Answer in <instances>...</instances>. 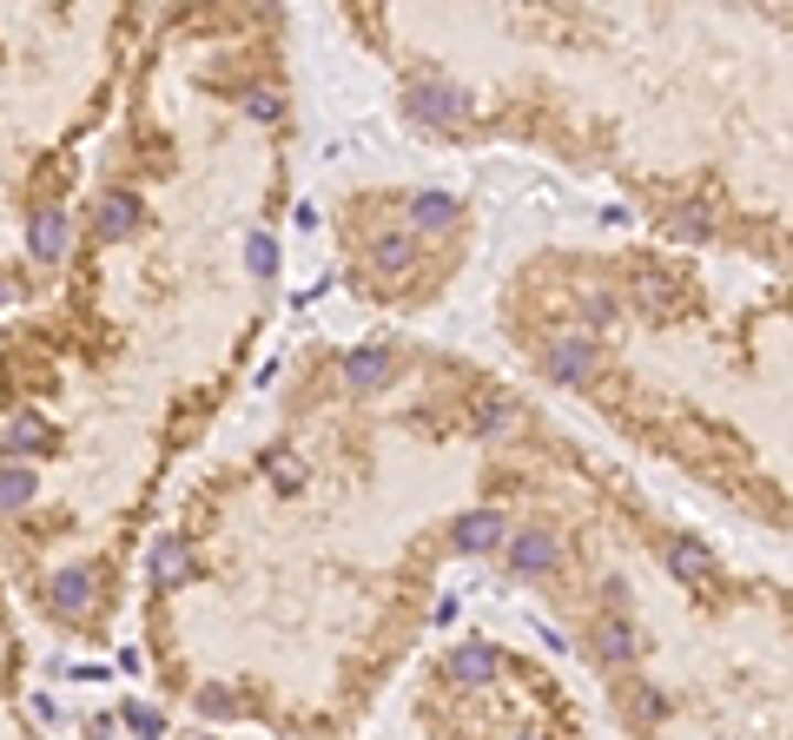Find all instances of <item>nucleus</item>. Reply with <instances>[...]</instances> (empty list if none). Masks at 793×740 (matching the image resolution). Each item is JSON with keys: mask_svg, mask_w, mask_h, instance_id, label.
I'll use <instances>...</instances> for the list:
<instances>
[{"mask_svg": "<svg viewBox=\"0 0 793 740\" xmlns=\"http://www.w3.org/2000/svg\"><path fill=\"white\" fill-rule=\"evenodd\" d=\"M404 112L424 119V126H457V119L470 112V93L450 86V79H410V86H404Z\"/></svg>", "mask_w": 793, "mask_h": 740, "instance_id": "1", "label": "nucleus"}, {"mask_svg": "<svg viewBox=\"0 0 793 740\" xmlns=\"http://www.w3.org/2000/svg\"><path fill=\"white\" fill-rule=\"evenodd\" d=\"M510 569H516V576H556V569H562V543H556L549 529H523V536L510 543Z\"/></svg>", "mask_w": 793, "mask_h": 740, "instance_id": "2", "label": "nucleus"}, {"mask_svg": "<svg viewBox=\"0 0 793 740\" xmlns=\"http://www.w3.org/2000/svg\"><path fill=\"white\" fill-rule=\"evenodd\" d=\"M496 668H503V655H496L490 642H463V648H450L443 682H457V688H483V682H496Z\"/></svg>", "mask_w": 793, "mask_h": 740, "instance_id": "3", "label": "nucleus"}, {"mask_svg": "<svg viewBox=\"0 0 793 740\" xmlns=\"http://www.w3.org/2000/svg\"><path fill=\"white\" fill-rule=\"evenodd\" d=\"M450 536H457V549L483 556V549H496V543H503V510H470V516H457V523H450Z\"/></svg>", "mask_w": 793, "mask_h": 740, "instance_id": "4", "label": "nucleus"}, {"mask_svg": "<svg viewBox=\"0 0 793 740\" xmlns=\"http://www.w3.org/2000/svg\"><path fill=\"white\" fill-rule=\"evenodd\" d=\"M390 371H397V357H390L384 344H364V351L344 357V384H351V390H377Z\"/></svg>", "mask_w": 793, "mask_h": 740, "instance_id": "5", "label": "nucleus"}, {"mask_svg": "<svg viewBox=\"0 0 793 740\" xmlns=\"http://www.w3.org/2000/svg\"><path fill=\"white\" fill-rule=\"evenodd\" d=\"M93 596H99V576H93L86 562L53 576V609H60V615H79V609H93Z\"/></svg>", "mask_w": 793, "mask_h": 740, "instance_id": "6", "label": "nucleus"}, {"mask_svg": "<svg viewBox=\"0 0 793 740\" xmlns=\"http://www.w3.org/2000/svg\"><path fill=\"white\" fill-rule=\"evenodd\" d=\"M589 371H596V344H582V337H556V344H549V377L582 384Z\"/></svg>", "mask_w": 793, "mask_h": 740, "instance_id": "7", "label": "nucleus"}, {"mask_svg": "<svg viewBox=\"0 0 793 740\" xmlns=\"http://www.w3.org/2000/svg\"><path fill=\"white\" fill-rule=\"evenodd\" d=\"M192 576V549H185V536H159L152 543V582L159 589H179Z\"/></svg>", "mask_w": 793, "mask_h": 740, "instance_id": "8", "label": "nucleus"}, {"mask_svg": "<svg viewBox=\"0 0 793 740\" xmlns=\"http://www.w3.org/2000/svg\"><path fill=\"white\" fill-rule=\"evenodd\" d=\"M668 569H675V576H682L688 589H701V582L715 576V556H708V549H701L695 536H675V543H668Z\"/></svg>", "mask_w": 793, "mask_h": 740, "instance_id": "9", "label": "nucleus"}, {"mask_svg": "<svg viewBox=\"0 0 793 740\" xmlns=\"http://www.w3.org/2000/svg\"><path fill=\"white\" fill-rule=\"evenodd\" d=\"M596 655H602L609 668H629V662L642 655V642H635V629H629L622 615H609V622L596 629Z\"/></svg>", "mask_w": 793, "mask_h": 740, "instance_id": "10", "label": "nucleus"}, {"mask_svg": "<svg viewBox=\"0 0 793 740\" xmlns=\"http://www.w3.org/2000/svg\"><path fill=\"white\" fill-rule=\"evenodd\" d=\"M26 251H33L40 265H53V258L66 251V212H40V218L26 225Z\"/></svg>", "mask_w": 793, "mask_h": 740, "instance_id": "11", "label": "nucleus"}, {"mask_svg": "<svg viewBox=\"0 0 793 740\" xmlns=\"http://www.w3.org/2000/svg\"><path fill=\"white\" fill-rule=\"evenodd\" d=\"M132 225H139V199H132L126 185L106 192V199H99V238H126Z\"/></svg>", "mask_w": 793, "mask_h": 740, "instance_id": "12", "label": "nucleus"}, {"mask_svg": "<svg viewBox=\"0 0 793 740\" xmlns=\"http://www.w3.org/2000/svg\"><path fill=\"white\" fill-rule=\"evenodd\" d=\"M371 265H377V271H384V278H404V271H410V265H417V245H410V238H404V232H384V238H377V245H371Z\"/></svg>", "mask_w": 793, "mask_h": 740, "instance_id": "13", "label": "nucleus"}, {"mask_svg": "<svg viewBox=\"0 0 793 740\" xmlns=\"http://www.w3.org/2000/svg\"><path fill=\"white\" fill-rule=\"evenodd\" d=\"M635 298H642V311H655V318L688 304V298H682V285H675V278H662V271H642V278H635Z\"/></svg>", "mask_w": 793, "mask_h": 740, "instance_id": "14", "label": "nucleus"}, {"mask_svg": "<svg viewBox=\"0 0 793 740\" xmlns=\"http://www.w3.org/2000/svg\"><path fill=\"white\" fill-rule=\"evenodd\" d=\"M516 417V404L503 397V390H476V404H470V423H476V437H503V423Z\"/></svg>", "mask_w": 793, "mask_h": 740, "instance_id": "15", "label": "nucleus"}, {"mask_svg": "<svg viewBox=\"0 0 793 740\" xmlns=\"http://www.w3.org/2000/svg\"><path fill=\"white\" fill-rule=\"evenodd\" d=\"M53 443V430L33 417V410H20L13 423H7V457H33V450H46Z\"/></svg>", "mask_w": 793, "mask_h": 740, "instance_id": "16", "label": "nucleus"}, {"mask_svg": "<svg viewBox=\"0 0 793 740\" xmlns=\"http://www.w3.org/2000/svg\"><path fill=\"white\" fill-rule=\"evenodd\" d=\"M33 490H40V483H33V470H20V463H7V470H0V510H26V503H33Z\"/></svg>", "mask_w": 793, "mask_h": 740, "instance_id": "17", "label": "nucleus"}, {"mask_svg": "<svg viewBox=\"0 0 793 740\" xmlns=\"http://www.w3.org/2000/svg\"><path fill=\"white\" fill-rule=\"evenodd\" d=\"M410 212H417V225H424V232H443V225L457 218V199H443V192H424Z\"/></svg>", "mask_w": 793, "mask_h": 740, "instance_id": "18", "label": "nucleus"}, {"mask_svg": "<svg viewBox=\"0 0 793 740\" xmlns=\"http://www.w3.org/2000/svg\"><path fill=\"white\" fill-rule=\"evenodd\" d=\"M615 318H622V298H615V291H582V324L609 331Z\"/></svg>", "mask_w": 793, "mask_h": 740, "instance_id": "19", "label": "nucleus"}, {"mask_svg": "<svg viewBox=\"0 0 793 740\" xmlns=\"http://www.w3.org/2000/svg\"><path fill=\"white\" fill-rule=\"evenodd\" d=\"M245 265H251L258 278H271V271H278V245H271L265 232H251V238H245Z\"/></svg>", "mask_w": 793, "mask_h": 740, "instance_id": "20", "label": "nucleus"}, {"mask_svg": "<svg viewBox=\"0 0 793 740\" xmlns=\"http://www.w3.org/2000/svg\"><path fill=\"white\" fill-rule=\"evenodd\" d=\"M238 106H245L251 119H278V93H271V86H245V93H238Z\"/></svg>", "mask_w": 793, "mask_h": 740, "instance_id": "21", "label": "nucleus"}, {"mask_svg": "<svg viewBox=\"0 0 793 740\" xmlns=\"http://www.w3.org/2000/svg\"><path fill=\"white\" fill-rule=\"evenodd\" d=\"M668 225H675L682 238H708V205H682V212H675Z\"/></svg>", "mask_w": 793, "mask_h": 740, "instance_id": "22", "label": "nucleus"}, {"mask_svg": "<svg viewBox=\"0 0 793 740\" xmlns=\"http://www.w3.org/2000/svg\"><path fill=\"white\" fill-rule=\"evenodd\" d=\"M126 728H132V734H139V740H159V734H165V721H159V708H126Z\"/></svg>", "mask_w": 793, "mask_h": 740, "instance_id": "23", "label": "nucleus"}, {"mask_svg": "<svg viewBox=\"0 0 793 740\" xmlns=\"http://www.w3.org/2000/svg\"><path fill=\"white\" fill-rule=\"evenodd\" d=\"M265 470L278 476V490H298V483H304V463H298V457H265Z\"/></svg>", "mask_w": 793, "mask_h": 740, "instance_id": "24", "label": "nucleus"}, {"mask_svg": "<svg viewBox=\"0 0 793 740\" xmlns=\"http://www.w3.org/2000/svg\"><path fill=\"white\" fill-rule=\"evenodd\" d=\"M199 708H205V715H232V701H225V688H205V695H199Z\"/></svg>", "mask_w": 793, "mask_h": 740, "instance_id": "25", "label": "nucleus"}, {"mask_svg": "<svg viewBox=\"0 0 793 740\" xmlns=\"http://www.w3.org/2000/svg\"><path fill=\"white\" fill-rule=\"evenodd\" d=\"M0 304H7V278H0Z\"/></svg>", "mask_w": 793, "mask_h": 740, "instance_id": "26", "label": "nucleus"}, {"mask_svg": "<svg viewBox=\"0 0 793 740\" xmlns=\"http://www.w3.org/2000/svg\"><path fill=\"white\" fill-rule=\"evenodd\" d=\"M523 740H543V734H523Z\"/></svg>", "mask_w": 793, "mask_h": 740, "instance_id": "27", "label": "nucleus"}]
</instances>
